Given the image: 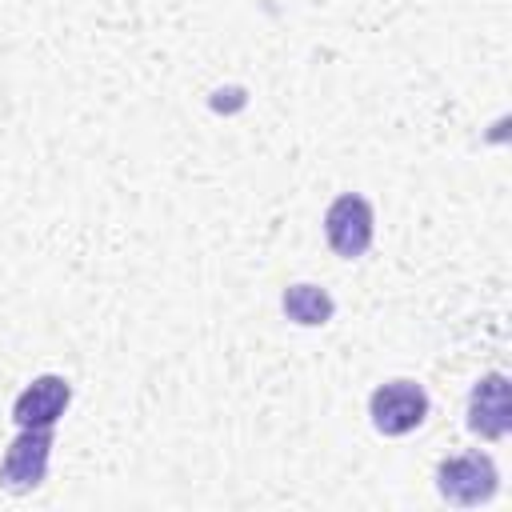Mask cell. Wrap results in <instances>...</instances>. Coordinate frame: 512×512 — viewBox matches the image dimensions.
<instances>
[{"mask_svg": "<svg viewBox=\"0 0 512 512\" xmlns=\"http://www.w3.org/2000/svg\"><path fill=\"white\" fill-rule=\"evenodd\" d=\"M436 488H440V496L448 504L476 508V504H484V500L496 496L500 472H496L492 456H484V452H460V456H452V460H444L436 468Z\"/></svg>", "mask_w": 512, "mask_h": 512, "instance_id": "6da1fadb", "label": "cell"}, {"mask_svg": "<svg viewBox=\"0 0 512 512\" xmlns=\"http://www.w3.org/2000/svg\"><path fill=\"white\" fill-rule=\"evenodd\" d=\"M368 416H372V428L376 432H384V436H408L428 416V392L420 384H412V380H388V384H380L372 392Z\"/></svg>", "mask_w": 512, "mask_h": 512, "instance_id": "7a4b0ae2", "label": "cell"}, {"mask_svg": "<svg viewBox=\"0 0 512 512\" xmlns=\"http://www.w3.org/2000/svg\"><path fill=\"white\" fill-rule=\"evenodd\" d=\"M48 456H52V428H20V436L8 444L0 460V488L16 496L40 488L48 472Z\"/></svg>", "mask_w": 512, "mask_h": 512, "instance_id": "3957f363", "label": "cell"}, {"mask_svg": "<svg viewBox=\"0 0 512 512\" xmlns=\"http://www.w3.org/2000/svg\"><path fill=\"white\" fill-rule=\"evenodd\" d=\"M372 224H376V220H372V204H368L364 196H356V192L336 196V200L328 204V212H324V236H328L332 252L344 256V260H356V256L368 252V244H372Z\"/></svg>", "mask_w": 512, "mask_h": 512, "instance_id": "277c9868", "label": "cell"}, {"mask_svg": "<svg viewBox=\"0 0 512 512\" xmlns=\"http://www.w3.org/2000/svg\"><path fill=\"white\" fill-rule=\"evenodd\" d=\"M468 428L484 440H500L512 428V396H508V376L504 372H488L484 380H476L472 396H468Z\"/></svg>", "mask_w": 512, "mask_h": 512, "instance_id": "5b68a950", "label": "cell"}, {"mask_svg": "<svg viewBox=\"0 0 512 512\" xmlns=\"http://www.w3.org/2000/svg\"><path fill=\"white\" fill-rule=\"evenodd\" d=\"M68 400H72V388H68L64 376H52V372H48V376H36V380L16 396L12 420H16L20 428H52V424L64 416Z\"/></svg>", "mask_w": 512, "mask_h": 512, "instance_id": "8992f818", "label": "cell"}, {"mask_svg": "<svg viewBox=\"0 0 512 512\" xmlns=\"http://www.w3.org/2000/svg\"><path fill=\"white\" fill-rule=\"evenodd\" d=\"M280 304H284V316L296 320V324H304V328L324 324V320L332 316V308H336L332 296H328L324 288H316V284H292Z\"/></svg>", "mask_w": 512, "mask_h": 512, "instance_id": "52a82bcc", "label": "cell"}]
</instances>
